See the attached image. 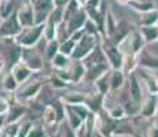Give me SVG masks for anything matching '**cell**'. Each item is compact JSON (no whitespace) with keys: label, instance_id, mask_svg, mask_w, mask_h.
<instances>
[{"label":"cell","instance_id":"1","mask_svg":"<svg viewBox=\"0 0 158 137\" xmlns=\"http://www.w3.org/2000/svg\"><path fill=\"white\" fill-rule=\"evenodd\" d=\"M102 50L105 52V56L107 59V63L110 65L111 70H123L124 67V54L118 45L113 44L109 38H103L101 41Z\"/></svg>","mask_w":158,"mask_h":137},{"label":"cell","instance_id":"2","mask_svg":"<svg viewBox=\"0 0 158 137\" xmlns=\"http://www.w3.org/2000/svg\"><path fill=\"white\" fill-rule=\"evenodd\" d=\"M44 26H45V23L44 25H35L32 27H25V29H22L19 36L15 38V42H17L21 48H25V50L33 48L39 42V40L41 38V36H43Z\"/></svg>","mask_w":158,"mask_h":137},{"label":"cell","instance_id":"3","mask_svg":"<svg viewBox=\"0 0 158 137\" xmlns=\"http://www.w3.org/2000/svg\"><path fill=\"white\" fill-rule=\"evenodd\" d=\"M99 44H101L99 36L87 34L85 33V34L77 41V44H76L74 52L72 55V59L73 60H84Z\"/></svg>","mask_w":158,"mask_h":137},{"label":"cell","instance_id":"4","mask_svg":"<svg viewBox=\"0 0 158 137\" xmlns=\"http://www.w3.org/2000/svg\"><path fill=\"white\" fill-rule=\"evenodd\" d=\"M41 88H43V82L39 80H33V81H28V84H23L19 87V89L15 92V100L18 103H25L30 102V100L36 99L39 96V93L41 92Z\"/></svg>","mask_w":158,"mask_h":137},{"label":"cell","instance_id":"5","mask_svg":"<svg viewBox=\"0 0 158 137\" xmlns=\"http://www.w3.org/2000/svg\"><path fill=\"white\" fill-rule=\"evenodd\" d=\"M35 10V21L36 25H44L48 21L51 13L56 7L54 0H30Z\"/></svg>","mask_w":158,"mask_h":137},{"label":"cell","instance_id":"6","mask_svg":"<svg viewBox=\"0 0 158 137\" xmlns=\"http://www.w3.org/2000/svg\"><path fill=\"white\" fill-rule=\"evenodd\" d=\"M22 25L18 21L17 13H14L10 18L4 19L0 25V38H17L22 32Z\"/></svg>","mask_w":158,"mask_h":137},{"label":"cell","instance_id":"7","mask_svg":"<svg viewBox=\"0 0 158 137\" xmlns=\"http://www.w3.org/2000/svg\"><path fill=\"white\" fill-rule=\"evenodd\" d=\"M88 21V13L85 8H81L80 11H78L76 15H73L70 19L66 22V32H68L69 37H70L72 34H74V33L80 32V30L84 29V26H85Z\"/></svg>","mask_w":158,"mask_h":137},{"label":"cell","instance_id":"8","mask_svg":"<svg viewBox=\"0 0 158 137\" xmlns=\"http://www.w3.org/2000/svg\"><path fill=\"white\" fill-rule=\"evenodd\" d=\"M17 15H18V21H19V23L22 25L23 29H25V27H32L36 25L35 10H33V6L30 2L21 6V8L17 11Z\"/></svg>","mask_w":158,"mask_h":137},{"label":"cell","instance_id":"9","mask_svg":"<svg viewBox=\"0 0 158 137\" xmlns=\"http://www.w3.org/2000/svg\"><path fill=\"white\" fill-rule=\"evenodd\" d=\"M28 114V107L22 103H14L10 104V110H8L7 115H6V125L11 123H19L25 115Z\"/></svg>","mask_w":158,"mask_h":137},{"label":"cell","instance_id":"10","mask_svg":"<svg viewBox=\"0 0 158 137\" xmlns=\"http://www.w3.org/2000/svg\"><path fill=\"white\" fill-rule=\"evenodd\" d=\"M110 70H111V67L109 63H101V65H94V66H91V67H87L84 81L95 84L103 74H106V73L110 71Z\"/></svg>","mask_w":158,"mask_h":137},{"label":"cell","instance_id":"11","mask_svg":"<svg viewBox=\"0 0 158 137\" xmlns=\"http://www.w3.org/2000/svg\"><path fill=\"white\" fill-rule=\"evenodd\" d=\"M158 111V99L154 95H148L146 99L142 102L140 106V112L139 114L143 118H154Z\"/></svg>","mask_w":158,"mask_h":137},{"label":"cell","instance_id":"12","mask_svg":"<svg viewBox=\"0 0 158 137\" xmlns=\"http://www.w3.org/2000/svg\"><path fill=\"white\" fill-rule=\"evenodd\" d=\"M129 77V97L133 100V102L142 104L143 102V91H142V85H140V78L132 73V74L128 75Z\"/></svg>","mask_w":158,"mask_h":137},{"label":"cell","instance_id":"13","mask_svg":"<svg viewBox=\"0 0 158 137\" xmlns=\"http://www.w3.org/2000/svg\"><path fill=\"white\" fill-rule=\"evenodd\" d=\"M11 73L14 74L15 80L18 81V84L23 85L25 82L29 81V78H30V75H32L33 71L26 66V63L23 62V60H19V62H17L15 65H13Z\"/></svg>","mask_w":158,"mask_h":137},{"label":"cell","instance_id":"14","mask_svg":"<svg viewBox=\"0 0 158 137\" xmlns=\"http://www.w3.org/2000/svg\"><path fill=\"white\" fill-rule=\"evenodd\" d=\"M138 66L148 70V71H158V56H154L148 51L143 50L138 56Z\"/></svg>","mask_w":158,"mask_h":137},{"label":"cell","instance_id":"15","mask_svg":"<svg viewBox=\"0 0 158 137\" xmlns=\"http://www.w3.org/2000/svg\"><path fill=\"white\" fill-rule=\"evenodd\" d=\"M105 99H106V96L99 92L91 93V95H87L85 106L89 108V111L92 114H99L101 110L105 107Z\"/></svg>","mask_w":158,"mask_h":137},{"label":"cell","instance_id":"16","mask_svg":"<svg viewBox=\"0 0 158 137\" xmlns=\"http://www.w3.org/2000/svg\"><path fill=\"white\" fill-rule=\"evenodd\" d=\"M69 70H70L72 84H78V82L84 81L87 67L83 63V60H73V63H72L70 67H69Z\"/></svg>","mask_w":158,"mask_h":137},{"label":"cell","instance_id":"17","mask_svg":"<svg viewBox=\"0 0 158 137\" xmlns=\"http://www.w3.org/2000/svg\"><path fill=\"white\" fill-rule=\"evenodd\" d=\"M83 63L85 65V67H91V66H94V65H101V63H107V59H106L105 52H103V50H102V45L99 44L98 47L83 60Z\"/></svg>","mask_w":158,"mask_h":137},{"label":"cell","instance_id":"18","mask_svg":"<svg viewBox=\"0 0 158 137\" xmlns=\"http://www.w3.org/2000/svg\"><path fill=\"white\" fill-rule=\"evenodd\" d=\"M127 74L123 70H110V93H115L124 87Z\"/></svg>","mask_w":158,"mask_h":137},{"label":"cell","instance_id":"19","mask_svg":"<svg viewBox=\"0 0 158 137\" xmlns=\"http://www.w3.org/2000/svg\"><path fill=\"white\" fill-rule=\"evenodd\" d=\"M22 60L26 63V66H28V67L32 70L33 73L41 71L43 67H44V58L41 56L40 54H37V52L28 54Z\"/></svg>","mask_w":158,"mask_h":137},{"label":"cell","instance_id":"20","mask_svg":"<svg viewBox=\"0 0 158 137\" xmlns=\"http://www.w3.org/2000/svg\"><path fill=\"white\" fill-rule=\"evenodd\" d=\"M95 114H92L89 118L80 126V129L76 130L77 137H94L95 135Z\"/></svg>","mask_w":158,"mask_h":137},{"label":"cell","instance_id":"21","mask_svg":"<svg viewBox=\"0 0 158 137\" xmlns=\"http://www.w3.org/2000/svg\"><path fill=\"white\" fill-rule=\"evenodd\" d=\"M84 122H85V121H84L70 106H66V123H68L73 130H78Z\"/></svg>","mask_w":158,"mask_h":137},{"label":"cell","instance_id":"22","mask_svg":"<svg viewBox=\"0 0 158 137\" xmlns=\"http://www.w3.org/2000/svg\"><path fill=\"white\" fill-rule=\"evenodd\" d=\"M41 121H43V125L45 127H52V126H55V125H58L56 114L51 104L44 107L43 112H41Z\"/></svg>","mask_w":158,"mask_h":137},{"label":"cell","instance_id":"23","mask_svg":"<svg viewBox=\"0 0 158 137\" xmlns=\"http://www.w3.org/2000/svg\"><path fill=\"white\" fill-rule=\"evenodd\" d=\"M62 102L66 106H77V104H85L87 95H83L81 92H69L63 97H60Z\"/></svg>","mask_w":158,"mask_h":137},{"label":"cell","instance_id":"24","mask_svg":"<svg viewBox=\"0 0 158 137\" xmlns=\"http://www.w3.org/2000/svg\"><path fill=\"white\" fill-rule=\"evenodd\" d=\"M117 27H118V23L115 21L114 15L111 14V11H107L105 18V36L109 38L113 37L114 33L117 32Z\"/></svg>","mask_w":158,"mask_h":137},{"label":"cell","instance_id":"25","mask_svg":"<svg viewBox=\"0 0 158 137\" xmlns=\"http://www.w3.org/2000/svg\"><path fill=\"white\" fill-rule=\"evenodd\" d=\"M73 63V59L70 56H66L63 54H58L52 60H51V65L55 70H65V69H69Z\"/></svg>","mask_w":158,"mask_h":137},{"label":"cell","instance_id":"26","mask_svg":"<svg viewBox=\"0 0 158 137\" xmlns=\"http://www.w3.org/2000/svg\"><path fill=\"white\" fill-rule=\"evenodd\" d=\"M96 92L102 93V95H107L110 93V71H107L106 74H103L98 81L95 82Z\"/></svg>","mask_w":158,"mask_h":137},{"label":"cell","instance_id":"27","mask_svg":"<svg viewBox=\"0 0 158 137\" xmlns=\"http://www.w3.org/2000/svg\"><path fill=\"white\" fill-rule=\"evenodd\" d=\"M140 26H158V10H151L148 13L142 14Z\"/></svg>","mask_w":158,"mask_h":137},{"label":"cell","instance_id":"28","mask_svg":"<svg viewBox=\"0 0 158 137\" xmlns=\"http://www.w3.org/2000/svg\"><path fill=\"white\" fill-rule=\"evenodd\" d=\"M51 106H52L54 111H55V114H56L58 125L62 123L63 121H66V104L62 102V99H55L51 103Z\"/></svg>","mask_w":158,"mask_h":137},{"label":"cell","instance_id":"29","mask_svg":"<svg viewBox=\"0 0 158 137\" xmlns=\"http://www.w3.org/2000/svg\"><path fill=\"white\" fill-rule=\"evenodd\" d=\"M3 88H4L7 92H17L18 89H19V87L21 85L18 84V81L15 80V77H14V74L13 73H7V74L4 75V78H3Z\"/></svg>","mask_w":158,"mask_h":137},{"label":"cell","instance_id":"30","mask_svg":"<svg viewBox=\"0 0 158 137\" xmlns=\"http://www.w3.org/2000/svg\"><path fill=\"white\" fill-rule=\"evenodd\" d=\"M81 8L83 7L77 3V0H70V2L68 3V6L65 7V10H63V22L66 23L73 17V15L77 14Z\"/></svg>","mask_w":158,"mask_h":137},{"label":"cell","instance_id":"31","mask_svg":"<svg viewBox=\"0 0 158 137\" xmlns=\"http://www.w3.org/2000/svg\"><path fill=\"white\" fill-rule=\"evenodd\" d=\"M140 32L147 44L158 40V26H142Z\"/></svg>","mask_w":158,"mask_h":137},{"label":"cell","instance_id":"32","mask_svg":"<svg viewBox=\"0 0 158 137\" xmlns=\"http://www.w3.org/2000/svg\"><path fill=\"white\" fill-rule=\"evenodd\" d=\"M14 14V3L13 0H2L0 2V18L3 21L10 18Z\"/></svg>","mask_w":158,"mask_h":137},{"label":"cell","instance_id":"33","mask_svg":"<svg viewBox=\"0 0 158 137\" xmlns=\"http://www.w3.org/2000/svg\"><path fill=\"white\" fill-rule=\"evenodd\" d=\"M58 26L55 22L52 21H47L45 22V26H44V38L47 41H52V40H56V32H58Z\"/></svg>","mask_w":158,"mask_h":137},{"label":"cell","instance_id":"34","mask_svg":"<svg viewBox=\"0 0 158 137\" xmlns=\"http://www.w3.org/2000/svg\"><path fill=\"white\" fill-rule=\"evenodd\" d=\"M59 48H60V42L58 40L48 41L47 47H45V59L51 62V60L59 54Z\"/></svg>","mask_w":158,"mask_h":137},{"label":"cell","instance_id":"35","mask_svg":"<svg viewBox=\"0 0 158 137\" xmlns=\"http://www.w3.org/2000/svg\"><path fill=\"white\" fill-rule=\"evenodd\" d=\"M107 114H109L107 117L111 118V119L121 121V119H124V118H125L127 111H125V108H124L123 104H117V106H114V107L109 108L107 110Z\"/></svg>","mask_w":158,"mask_h":137},{"label":"cell","instance_id":"36","mask_svg":"<svg viewBox=\"0 0 158 137\" xmlns=\"http://www.w3.org/2000/svg\"><path fill=\"white\" fill-rule=\"evenodd\" d=\"M76 44H77V41H74L73 38H66L65 41H62L60 42V48H59V52L60 54H63V55H66V56H70L72 58V55L73 52H74V48H76Z\"/></svg>","mask_w":158,"mask_h":137},{"label":"cell","instance_id":"37","mask_svg":"<svg viewBox=\"0 0 158 137\" xmlns=\"http://www.w3.org/2000/svg\"><path fill=\"white\" fill-rule=\"evenodd\" d=\"M33 126H35V125H33L32 121H25V122L19 123V129H18L17 137H28Z\"/></svg>","mask_w":158,"mask_h":137},{"label":"cell","instance_id":"38","mask_svg":"<svg viewBox=\"0 0 158 137\" xmlns=\"http://www.w3.org/2000/svg\"><path fill=\"white\" fill-rule=\"evenodd\" d=\"M50 82H51V85H52L54 89H63V88H66L68 84H69V82H66L63 78H60L58 74H55V73L51 75Z\"/></svg>","mask_w":158,"mask_h":137},{"label":"cell","instance_id":"39","mask_svg":"<svg viewBox=\"0 0 158 137\" xmlns=\"http://www.w3.org/2000/svg\"><path fill=\"white\" fill-rule=\"evenodd\" d=\"M28 137H47V133H45V130L43 129V126L35 125V126L32 127V130H30Z\"/></svg>","mask_w":158,"mask_h":137},{"label":"cell","instance_id":"40","mask_svg":"<svg viewBox=\"0 0 158 137\" xmlns=\"http://www.w3.org/2000/svg\"><path fill=\"white\" fill-rule=\"evenodd\" d=\"M147 136L148 137H158V119L153 121L151 125L147 129Z\"/></svg>","mask_w":158,"mask_h":137},{"label":"cell","instance_id":"41","mask_svg":"<svg viewBox=\"0 0 158 137\" xmlns=\"http://www.w3.org/2000/svg\"><path fill=\"white\" fill-rule=\"evenodd\" d=\"M8 110H10V103L6 99L0 97V115H7Z\"/></svg>","mask_w":158,"mask_h":137},{"label":"cell","instance_id":"42","mask_svg":"<svg viewBox=\"0 0 158 137\" xmlns=\"http://www.w3.org/2000/svg\"><path fill=\"white\" fill-rule=\"evenodd\" d=\"M63 137H77L76 130H73L68 123L65 125V129H63Z\"/></svg>","mask_w":158,"mask_h":137},{"label":"cell","instance_id":"43","mask_svg":"<svg viewBox=\"0 0 158 137\" xmlns=\"http://www.w3.org/2000/svg\"><path fill=\"white\" fill-rule=\"evenodd\" d=\"M101 6V0H88L87 10H98Z\"/></svg>","mask_w":158,"mask_h":137},{"label":"cell","instance_id":"44","mask_svg":"<svg viewBox=\"0 0 158 137\" xmlns=\"http://www.w3.org/2000/svg\"><path fill=\"white\" fill-rule=\"evenodd\" d=\"M54 2H55V6H56V7L65 8L66 6H68V3L70 2V0H54Z\"/></svg>","mask_w":158,"mask_h":137},{"label":"cell","instance_id":"45","mask_svg":"<svg viewBox=\"0 0 158 137\" xmlns=\"http://www.w3.org/2000/svg\"><path fill=\"white\" fill-rule=\"evenodd\" d=\"M3 127H6V115H0V132Z\"/></svg>","mask_w":158,"mask_h":137},{"label":"cell","instance_id":"46","mask_svg":"<svg viewBox=\"0 0 158 137\" xmlns=\"http://www.w3.org/2000/svg\"><path fill=\"white\" fill-rule=\"evenodd\" d=\"M153 0H132L131 3H135V4H144V3H150Z\"/></svg>","mask_w":158,"mask_h":137},{"label":"cell","instance_id":"47","mask_svg":"<svg viewBox=\"0 0 158 137\" xmlns=\"http://www.w3.org/2000/svg\"><path fill=\"white\" fill-rule=\"evenodd\" d=\"M115 2H117L118 4H121V6H128V4H131L132 0H115Z\"/></svg>","mask_w":158,"mask_h":137},{"label":"cell","instance_id":"48","mask_svg":"<svg viewBox=\"0 0 158 137\" xmlns=\"http://www.w3.org/2000/svg\"><path fill=\"white\" fill-rule=\"evenodd\" d=\"M77 3L81 6V7L84 8V7H87V4H88V0H77Z\"/></svg>","mask_w":158,"mask_h":137},{"label":"cell","instance_id":"49","mask_svg":"<svg viewBox=\"0 0 158 137\" xmlns=\"http://www.w3.org/2000/svg\"><path fill=\"white\" fill-rule=\"evenodd\" d=\"M48 137H63V136L60 135V133H52V135H50Z\"/></svg>","mask_w":158,"mask_h":137},{"label":"cell","instance_id":"50","mask_svg":"<svg viewBox=\"0 0 158 137\" xmlns=\"http://www.w3.org/2000/svg\"><path fill=\"white\" fill-rule=\"evenodd\" d=\"M3 67H4V63H3V60H0V73H2Z\"/></svg>","mask_w":158,"mask_h":137},{"label":"cell","instance_id":"51","mask_svg":"<svg viewBox=\"0 0 158 137\" xmlns=\"http://www.w3.org/2000/svg\"><path fill=\"white\" fill-rule=\"evenodd\" d=\"M156 82H157V87H158V77H156Z\"/></svg>","mask_w":158,"mask_h":137},{"label":"cell","instance_id":"52","mask_svg":"<svg viewBox=\"0 0 158 137\" xmlns=\"http://www.w3.org/2000/svg\"><path fill=\"white\" fill-rule=\"evenodd\" d=\"M6 137H15V136H10V135H6Z\"/></svg>","mask_w":158,"mask_h":137},{"label":"cell","instance_id":"53","mask_svg":"<svg viewBox=\"0 0 158 137\" xmlns=\"http://www.w3.org/2000/svg\"><path fill=\"white\" fill-rule=\"evenodd\" d=\"M98 137H103V136H102V135H99V133H98Z\"/></svg>","mask_w":158,"mask_h":137},{"label":"cell","instance_id":"54","mask_svg":"<svg viewBox=\"0 0 158 137\" xmlns=\"http://www.w3.org/2000/svg\"><path fill=\"white\" fill-rule=\"evenodd\" d=\"M129 137H138V136H133V135H132V136H129Z\"/></svg>","mask_w":158,"mask_h":137}]
</instances>
